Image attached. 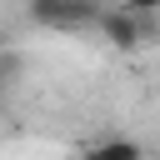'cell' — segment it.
Here are the masks:
<instances>
[{"label": "cell", "mask_w": 160, "mask_h": 160, "mask_svg": "<svg viewBox=\"0 0 160 160\" xmlns=\"http://www.w3.org/2000/svg\"><path fill=\"white\" fill-rule=\"evenodd\" d=\"M100 25H105L110 45H120V50H135V45L155 30L150 15H135V10H110V15H100Z\"/></svg>", "instance_id": "obj_2"}, {"label": "cell", "mask_w": 160, "mask_h": 160, "mask_svg": "<svg viewBox=\"0 0 160 160\" xmlns=\"http://www.w3.org/2000/svg\"><path fill=\"white\" fill-rule=\"evenodd\" d=\"M85 160H140V145L135 140H105V145L85 150Z\"/></svg>", "instance_id": "obj_3"}, {"label": "cell", "mask_w": 160, "mask_h": 160, "mask_svg": "<svg viewBox=\"0 0 160 160\" xmlns=\"http://www.w3.org/2000/svg\"><path fill=\"white\" fill-rule=\"evenodd\" d=\"M125 10H135V15H160V0H125Z\"/></svg>", "instance_id": "obj_4"}, {"label": "cell", "mask_w": 160, "mask_h": 160, "mask_svg": "<svg viewBox=\"0 0 160 160\" xmlns=\"http://www.w3.org/2000/svg\"><path fill=\"white\" fill-rule=\"evenodd\" d=\"M30 15H35L40 25H60V30H70V25L100 20V5H95V0H30Z\"/></svg>", "instance_id": "obj_1"}]
</instances>
